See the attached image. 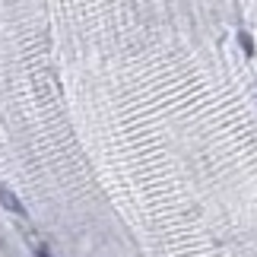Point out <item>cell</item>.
Masks as SVG:
<instances>
[{
  "label": "cell",
  "instance_id": "obj_1",
  "mask_svg": "<svg viewBox=\"0 0 257 257\" xmlns=\"http://www.w3.org/2000/svg\"><path fill=\"white\" fill-rule=\"evenodd\" d=\"M0 203H4L10 213H16V216H26V206L19 203V197H16L13 191H10V187H7L4 181H0Z\"/></svg>",
  "mask_w": 257,
  "mask_h": 257
},
{
  "label": "cell",
  "instance_id": "obj_3",
  "mask_svg": "<svg viewBox=\"0 0 257 257\" xmlns=\"http://www.w3.org/2000/svg\"><path fill=\"white\" fill-rule=\"evenodd\" d=\"M35 257H51V254H48L45 248H38V251H35Z\"/></svg>",
  "mask_w": 257,
  "mask_h": 257
},
{
  "label": "cell",
  "instance_id": "obj_2",
  "mask_svg": "<svg viewBox=\"0 0 257 257\" xmlns=\"http://www.w3.org/2000/svg\"><path fill=\"white\" fill-rule=\"evenodd\" d=\"M238 42H241V48H244V54L254 57V38H251L248 32H238Z\"/></svg>",
  "mask_w": 257,
  "mask_h": 257
}]
</instances>
